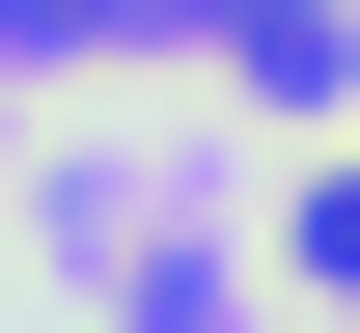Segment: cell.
I'll return each instance as SVG.
<instances>
[{
	"mask_svg": "<svg viewBox=\"0 0 360 333\" xmlns=\"http://www.w3.org/2000/svg\"><path fill=\"white\" fill-rule=\"evenodd\" d=\"M139 56H194V84L277 111V139H305V111H360V28H333V0H139Z\"/></svg>",
	"mask_w": 360,
	"mask_h": 333,
	"instance_id": "obj_1",
	"label": "cell"
},
{
	"mask_svg": "<svg viewBox=\"0 0 360 333\" xmlns=\"http://www.w3.org/2000/svg\"><path fill=\"white\" fill-rule=\"evenodd\" d=\"M277 278H305V306H360V167H305V222H277Z\"/></svg>",
	"mask_w": 360,
	"mask_h": 333,
	"instance_id": "obj_2",
	"label": "cell"
},
{
	"mask_svg": "<svg viewBox=\"0 0 360 333\" xmlns=\"http://www.w3.org/2000/svg\"><path fill=\"white\" fill-rule=\"evenodd\" d=\"M0 56H56V84H84V56H139V0H0Z\"/></svg>",
	"mask_w": 360,
	"mask_h": 333,
	"instance_id": "obj_3",
	"label": "cell"
}]
</instances>
